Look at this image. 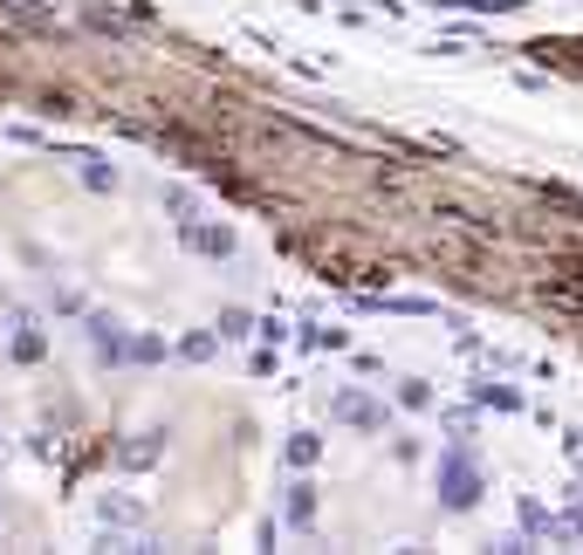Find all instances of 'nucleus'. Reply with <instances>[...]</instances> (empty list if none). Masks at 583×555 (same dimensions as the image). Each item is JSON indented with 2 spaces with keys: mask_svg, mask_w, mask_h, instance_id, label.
<instances>
[{
  "mask_svg": "<svg viewBox=\"0 0 583 555\" xmlns=\"http://www.w3.org/2000/svg\"><path fill=\"white\" fill-rule=\"evenodd\" d=\"M440 500H446L453 515H467L474 500H480V467L467 460V446H453L446 460H440Z\"/></svg>",
  "mask_w": 583,
  "mask_h": 555,
  "instance_id": "1",
  "label": "nucleus"
},
{
  "mask_svg": "<svg viewBox=\"0 0 583 555\" xmlns=\"http://www.w3.org/2000/svg\"><path fill=\"white\" fill-rule=\"evenodd\" d=\"M179 240L193 247V255H207V261H226L234 255V226H213V220H179Z\"/></svg>",
  "mask_w": 583,
  "mask_h": 555,
  "instance_id": "2",
  "label": "nucleus"
},
{
  "mask_svg": "<svg viewBox=\"0 0 583 555\" xmlns=\"http://www.w3.org/2000/svg\"><path fill=\"white\" fill-rule=\"evenodd\" d=\"M329 418L358 425V433H377V425H385V405H371L364 391H337V398H329Z\"/></svg>",
  "mask_w": 583,
  "mask_h": 555,
  "instance_id": "3",
  "label": "nucleus"
},
{
  "mask_svg": "<svg viewBox=\"0 0 583 555\" xmlns=\"http://www.w3.org/2000/svg\"><path fill=\"white\" fill-rule=\"evenodd\" d=\"M90 343H96V364L131 357V336H124V322H110V316H90Z\"/></svg>",
  "mask_w": 583,
  "mask_h": 555,
  "instance_id": "4",
  "label": "nucleus"
},
{
  "mask_svg": "<svg viewBox=\"0 0 583 555\" xmlns=\"http://www.w3.org/2000/svg\"><path fill=\"white\" fill-rule=\"evenodd\" d=\"M289 528H316V487L310 481L289 487Z\"/></svg>",
  "mask_w": 583,
  "mask_h": 555,
  "instance_id": "5",
  "label": "nucleus"
},
{
  "mask_svg": "<svg viewBox=\"0 0 583 555\" xmlns=\"http://www.w3.org/2000/svg\"><path fill=\"white\" fill-rule=\"evenodd\" d=\"M159 452H165V433H138L131 446H124V467H151Z\"/></svg>",
  "mask_w": 583,
  "mask_h": 555,
  "instance_id": "6",
  "label": "nucleus"
},
{
  "mask_svg": "<svg viewBox=\"0 0 583 555\" xmlns=\"http://www.w3.org/2000/svg\"><path fill=\"white\" fill-rule=\"evenodd\" d=\"M316 460H323V439H316V433H295V439H289V467H295V473H310Z\"/></svg>",
  "mask_w": 583,
  "mask_h": 555,
  "instance_id": "7",
  "label": "nucleus"
},
{
  "mask_svg": "<svg viewBox=\"0 0 583 555\" xmlns=\"http://www.w3.org/2000/svg\"><path fill=\"white\" fill-rule=\"evenodd\" d=\"M213 350H220V330H199V336H186V343H179V357H193V364H207Z\"/></svg>",
  "mask_w": 583,
  "mask_h": 555,
  "instance_id": "8",
  "label": "nucleus"
},
{
  "mask_svg": "<svg viewBox=\"0 0 583 555\" xmlns=\"http://www.w3.org/2000/svg\"><path fill=\"white\" fill-rule=\"evenodd\" d=\"M398 405H405V412H425V405H433V385H419V377H405V385H398Z\"/></svg>",
  "mask_w": 583,
  "mask_h": 555,
  "instance_id": "9",
  "label": "nucleus"
},
{
  "mask_svg": "<svg viewBox=\"0 0 583 555\" xmlns=\"http://www.w3.org/2000/svg\"><path fill=\"white\" fill-rule=\"evenodd\" d=\"M14 357H21V364H35V357H42V330H35V322H28V316H21V336H14Z\"/></svg>",
  "mask_w": 583,
  "mask_h": 555,
  "instance_id": "10",
  "label": "nucleus"
},
{
  "mask_svg": "<svg viewBox=\"0 0 583 555\" xmlns=\"http://www.w3.org/2000/svg\"><path fill=\"white\" fill-rule=\"evenodd\" d=\"M213 330H220V343H241V336H247V309H220Z\"/></svg>",
  "mask_w": 583,
  "mask_h": 555,
  "instance_id": "11",
  "label": "nucleus"
},
{
  "mask_svg": "<svg viewBox=\"0 0 583 555\" xmlns=\"http://www.w3.org/2000/svg\"><path fill=\"white\" fill-rule=\"evenodd\" d=\"M480 405H494V412H515V405H522V391H509V385H480Z\"/></svg>",
  "mask_w": 583,
  "mask_h": 555,
  "instance_id": "12",
  "label": "nucleus"
},
{
  "mask_svg": "<svg viewBox=\"0 0 583 555\" xmlns=\"http://www.w3.org/2000/svg\"><path fill=\"white\" fill-rule=\"evenodd\" d=\"M440 8H467V14H509L515 0H440Z\"/></svg>",
  "mask_w": 583,
  "mask_h": 555,
  "instance_id": "13",
  "label": "nucleus"
},
{
  "mask_svg": "<svg viewBox=\"0 0 583 555\" xmlns=\"http://www.w3.org/2000/svg\"><path fill=\"white\" fill-rule=\"evenodd\" d=\"M83 179H90L96 192H110V186H117V172H110L104 158H83Z\"/></svg>",
  "mask_w": 583,
  "mask_h": 555,
  "instance_id": "14",
  "label": "nucleus"
},
{
  "mask_svg": "<svg viewBox=\"0 0 583 555\" xmlns=\"http://www.w3.org/2000/svg\"><path fill=\"white\" fill-rule=\"evenodd\" d=\"M131 357H138V364H159L165 343H159V336H131Z\"/></svg>",
  "mask_w": 583,
  "mask_h": 555,
  "instance_id": "15",
  "label": "nucleus"
}]
</instances>
